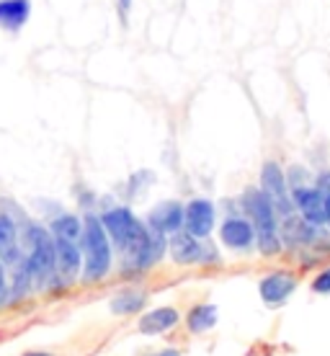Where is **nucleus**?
<instances>
[{
	"label": "nucleus",
	"instance_id": "f257e3e1",
	"mask_svg": "<svg viewBox=\"0 0 330 356\" xmlns=\"http://www.w3.org/2000/svg\"><path fill=\"white\" fill-rule=\"evenodd\" d=\"M99 220L106 227L108 238H111L114 253L122 256V264L129 271L134 266V261L140 259V253L145 250L147 241H150V227H147V222L140 220L132 212V207L126 204H114L101 209Z\"/></svg>",
	"mask_w": 330,
	"mask_h": 356
},
{
	"label": "nucleus",
	"instance_id": "f03ea898",
	"mask_svg": "<svg viewBox=\"0 0 330 356\" xmlns=\"http://www.w3.org/2000/svg\"><path fill=\"white\" fill-rule=\"evenodd\" d=\"M18 238H21V248H24V261L26 268L31 271L36 289L49 286V282L57 274V253H54V238L49 227L39 220H21L18 222Z\"/></svg>",
	"mask_w": 330,
	"mask_h": 356
},
{
	"label": "nucleus",
	"instance_id": "7ed1b4c3",
	"mask_svg": "<svg viewBox=\"0 0 330 356\" xmlns=\"http://www.w3.org/2000/svg\"><path fill=\"white\" fill-rule=\"evenodd\" d=\"M240 209L250 220L253 230H256V248L261 256L274 259L284 250L281 243V232H279V214L271 204V199L263 194L261 186H248L240 194Z\"/></svg>",
	"mask_w": 330,
	"mask_h": 356
},
{
	"label": "nucleus",
	"instance_id": "20e7f679",
	"mask_svg": "<svg viewBox=\"0 0 330 356\" xmlns=\"http://www.w3.org/2000/svg\"><path fill=\"white\" fill-rule=\"evenodd\" d=\"M81 250H83L81 279L85 284L104 282L108 276V271H111V266H114V245H111V238H108L106 227L101 225L96 212L83 214Z\"/></svg>",
	"mask_w": 330,
	"mask_h": 356
},
{
	"label": "nucleus",
	"instance_id": "39448f33",
	"mask_svg": "<svg viewBox=\"0 0 330 356\" xmlns=\"http://www.w3.org/2000/svg\"><path fill=\"white\" fill-rule=\"evenodd\" d=\"M261 188L271 199V204L277 209L279 220H284L289 214H295V202H292V188L286 184V170L277 161H266L261 168Z\"/></svg>",
	"mask_w": 330,
	"mask_h": 356
},
{
	"label": "nucleus",
	"instance_id": "423d86ee",
	"mask_svg": "<svg viewBox=\"0 0 330 356\" xmlns=\"http://www.w3.org/2000/svg\"><path fill=\"white\" fill-rule=\"evenodd\" d=\"M220 243H222L227 250H235V253H250L256 248V230L245 214H230L224 217L220 227Z\"/></svg>",
	"mask_w": 330,
	"mask_h": 356
},
{
	"label": "nucleus",
	"instance_id": "0eeeda50",
	"mask_svg": "<svg viewBox=\"0 0 330 356\" xmlns=\"http://www.w3.org/2000/svg\"><path fill=\"white\" fill-rule=\"evenodd\" d=\"M217 227V207L212 199L197 196L188 204H183V230L206 241Z\"/></svg>",
	"mask_w": 330,
	"mask_h": 356
},
{
	"label": "nucleus",
	"instance_id": "6e6552de",
	"mask_svg": "<svg viewBox=\"0 0 330 356\" xmlns=\"http://www.w3.org/2000/svg\"><path fill=\"white\" fill-rule=\"evenodd\" d=\"M297 284H299V279H297L292 271L279 268V271H271V274H266L261 279L258 294L266 307H281V305L289 302V297L297 292Z\"/></svg>",
	"mask_w": 330,
	"mask_h": 356
},
{
	"label": "nucleus",
	"instance_id": "1a4fd4ad",
	"mask_svg": "<svg viewBox=\"0 0 330 356\" xmlns=\"http://www.w3.org/2000/svg\"><path fill=\"white\" fill-rule=\"evenodd\" d=\"M145 222L152 232H160V235L170 238L173 232L183 230V204L179 199H163L147 212Z\"/></svg>",
	"mask_w": 330,
	"mask_h": 356
},
{
	"label": "nucleus",
	"instance_id": "9d476101",
	"mask_svg": "<svg viewBox=\"0 0 330 356\" xmlns=\"http://www.w3.org/2000/svg\"><path fill=\"white\" fill-rule=\"evenodd\" d=\"M292 202H295V209L302 214L310 225H317V227H328L325 225V196L315 184H304V186L292 188Z\"/></svg>",
	"mask_w": 330,
	"mask_h": 356
},
{
	"label": "nucleus",
	"instance_id": "9b49d317",
	"mask_svg": "<svg viewBox=\"0 0 330 356\" xmlns=\"http://www.w3.org/2000/svg\"><path fill=\"white\" fill-rule=\"evenodd\" d=\"M201 253H204V241L191 235V232L179 230L168 238V256L179 266H197V264H201Z\"/></svg>",
	"mask_w": 330,
	"mask_h": 356
},
{
	"label": "nucleus",
	"instance_id": "f8f14e48",
	"mask_svg": "<svg viewBox=\"0 0 330 356\" xmlns=\"http://www.w3.org/2000/svg\"><path fill=\"white\" fill-rule=\"evenodd\" d=\"M31 0H0V29L6 34H21L31 18Z\"/></svg>",
	"mask_w": 330,
	"mask_h": 356
},
{
	"label": "nucleus",
	"instance_id": "ddd939ff",
	"mask_svg": "<svg viewBox=\"0 0 330 356\" xmlns=\"http://www.w3.org/2000/svg\"><path fill=\"white\" fill-rule=\"evenodd\" d=\"M24 259L21 238H18V222L6 212H0V261L6 266H13Z\"/></svg>",
	"mask_w": 330,
	"mask_h": 356
},
{
	"label": "nucleus",
	"instance_id": "4468645a",
	"mask_svg": "<svg viewBox=\"0 0 330 356\" xmlns=\"http://www.w3.org/2000/svg\"><path fill=\"white\" fill-rule=\"evenodd\" d=\"M181 323V312L170 305H163V307H155V310H147L145 315H140V323L137 328L145 336H160L165 330L176 328Z\"/></svg>",
	"mask_w": 330,
	"mask_h": 356
},
{
	"label": "nucleus",
	"instance_id": "2eb2a0df",
	"mask_svg": "<svg viewBox=\"0 0 330 356\" xmlns=\"http://www.w3.org/2000/svg\"><path fill=\"white\" fill-rule=\"evenodd\" d=\"M145 305H147V292L142 289H134V286H124V289H119V292L108 300V307L114 315H137V312L145 310Z\"/></svg>",
	"mask_w": 330,
	"mask_h": 356
},
{
	"label": "nucleus",
	"instance_id": "dca6fc26",
	"mask_svg": "<svg viewBox=\"0 0 330 356\" xmlns=\"http://www.w3.org/2000/svg\"><path fill=\"white\" fill-rule=\"evenodd\" d=\"M49 232H52V238H60V241H78L81 243V235H83V220L78 214L72 212H60L52 214V220L47 222Z\"/></svg>",
	"mask_w": 330,
	"mask_h": 356
},
{
	"label": "nucleus",
	"instance_id": "f3484780",
	"mask_svg": "<svg viewBox=\"0 0 330 356\" xmlns=\"http://www.w3.org/2000/svg\"><path fill=\"white\" fill-rule=\"evenodd\" d=\"M220 321V310H217V305L212 302H199L194 305L186 315V328L191 333H206V330H212Z\"/></svg>",
	"mask_w": 330,
	"mask_h": 356
},
{
	"label": "nucleus",
	"instance_id": "a211bd4d",
	"mask_svg": "<svg viewBox=\"0 0 330 356\" xmlns=\"http://www.w3.org/2000/svg\"><path fill=\"white\" fill-rule=\"evenodd\" d=\"M286 184H289V188L304 186V184H310V173L302 165H292V168L286 170Z\"/></svg>",
	"mask_w": 330,
	"mask_h": 356
},
{
	"label": "nucleus",
	"instance_id": "6ab92c4d",
	"mask_svg": "<svg viewBox=\"0 0 330 356\" xmlns=\"http://www.w3.org/2000/svg\"><path fill=\"white\" fill-rule=\"evenodd\" d=\"M310 286H313L315 294H330V266L320 268L313 282H310Z\"/></svg>",
	"mask_w": 330,
	"mask_h": 356
},
{
	"label": "nucleus",
	"instance_id": "aec40b11",
	"mask_svg": "<svg viewBox=\"0 0 330 356\" xmlns=\"http://www.w3.org/2000/svg\"><path fill=\"white\" fill-rule=\"evenodd\" d=\"M315 186L320 188L322 196H325V225L330 227V170H325V173H320V176H317Z\"/></svg>",
	"mask_w": 330,
	"mask_h": 356
},
{
	"label": "nucleus",
	"instance_id": "412c9836",
	"mask_svg": "<svg viewBox=\"0 0 330 356\" xmlns=\"http://www.w3.org/2000/svg\"><path fill=\"white\" fill-rule=\"evenodd\" d=\"M114 8H116L119 24H122V26H129V16H132L134 0H114Z\"/></svg>",
	"mask_w": 330,
	"mask_h": 356
},
{
	"label": "nucleus",
	"instance_id": "4be33fe9",
	"mask_svg": "<svg viewBox=\"0 0 330 356\" xmlns=\"http://www.w3.org/2000/svg\"><path fill=\"white\" fill-rule=\"evenodd\" d=\"M8 302V266L0 261V307Z\"/></svg>",
	"mask_w": 330,
	"mask_h": 356
},
{
	"label": "nucleus",
	"instance_id": "5701e85b",
	"mask_svg": "<svg viewBox=\"0 0 330 356\" xmlns=\"http://www.w3.org/2000/svg\"><path fill=\"white\" fill-rule=\"evenodd\" d=\"M150 356H181L179 348H163V351H158V354H150Z\"/></svg>",
	"mask_w": 330,
	"mask_h": 356
},
{
	"label": "nucleus",
	"instance_id": "b1692460",
	"mask_svg": "<svg viewBox=\"0 0 330 356\" xmlns=\"http://www.w3.org/2000/svg\"><path fill=\"white\" fill-rule=\"evenodd\" d=\"M24 356H52V354H44V351H28V354Z\"/></svg>",
	"mask_w": 330,
	"mask_h": 356
}]
</instances>
